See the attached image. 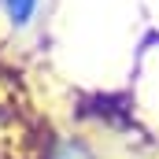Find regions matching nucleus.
<instances>
[{"instance_id":"f257e3e1","label":"nucleus","mask_w":159,"mask_h":159,"mask_svg":"<svg viewBox=\"0 0 159 159\" xmlns=\"http://www.w3.org/2000/svg\"><path fill=\"white\" fill-rule=\"evenodd\" d=\"M44 159H96V152L81 137H59V141H52V148H48Z\"/></svg>"},{"instance_id":"f03ea898","label":"nucleus","mask_w":159,"mask_h":159,"mask_svg":"<svg viewBox=\"0 0 159 159\" xmlns=\"http://www.w3.org/2000/svg\"><path fill=\"white\" fill-rule=\"evenodd\" d=\"M4 4V11H7V19H11V26H26L30 19H34V11H37L41 0H0Z\"/></svg>"}]
</instances>
